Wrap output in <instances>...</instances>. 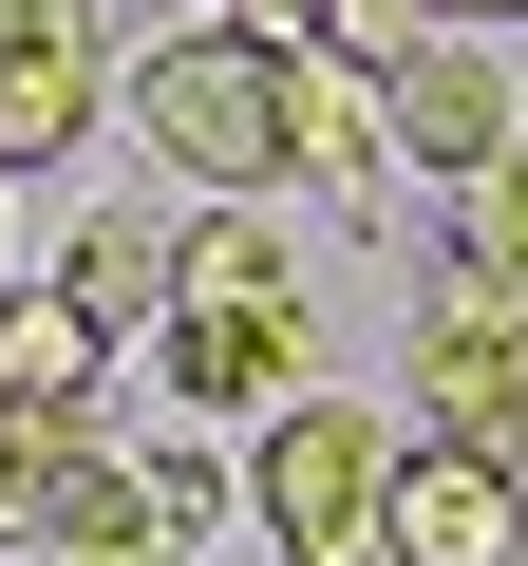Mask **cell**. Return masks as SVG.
Instances as JSON below:
<instances>
[{
  "instance_id": "obj_1",
  "label": "cell",
  "mask_w": 528,
  "mask_h": 566,
  "mask_svg": "<svg viewBox=\"0 0 528 566\" xmlns=\"http://www.w3.org/2000/svg\"><path fill=\"white\" fill-rule=\"evenodd\" d=\"M321 57V39H303ZM284 39H245V20H170L151 57H133V133L208 189V208H264L284 189V76H303Z\"/></svg>"
},
{
  "instance_id": "obj_2",
  "label": "cell",
  "mask_w": 528,
  "mask_h": 566,
  "mask_svg": "<svg viewBox=\"0 0 528 566\" xmlns=\"http://www.w3.org/2000/svg\"><path fill=\"white\" fill-rule=\"evenodd\" d=\"M0 547L20 566H170V491H151V434H95V416H0Z\"/></svg>"
},
{
  "instance_id": "obj_3",
  "label": "cell",
  "mask_w": 528,
  "mask_h": 566,
  "mask_svg": "<svg viewBox=\"0 0 528 566\" xmlns=\"http://www.w3.org/2000/svg\"><path fill=\"white\" fill-rule=\"evenodd\" d=\"M378 510H397V434L359 397H303V416L245 434V528L284 566H378Z\"/></svg>"
},
{
  "instance_id": "obj_4",
  "label": "cell",
  "mask_w": 528,
  "mask_h": 566,
  "mask_svg": "<svg viewBox=\"0 0 528 566\" xmlns=\"http://www.w3.org/2000/svg\"><path fill=\"white\" fill-rule=\"evenodd\" d=\"M151 378H170V416L208 434V416H303L321 397V303H170V340H151Z\"/></svg>"
},
{
  "instance_id": "obj_5",
  "label": "cell",
  "mask_w": 528,
  "mask_h": 566,
  "mask_svg": "<svg viewBox=\"0 0 528 566\" xmlns=\"http://www.w3.org/2000/svg\"><path fill=\"white\" fill-rule=\"evenodd\" d=\"M415 397H434V434H453V453L528 472V303L434 283V303H415Z\"/></svg>"
},
{
  "instance_id": "obj_6",
  "label": "cell",
  "mask_w": 528,
  "mask_h": 566,
  "mask_svg": "<svg viewBox=\"0 0 528 566\" xmlns=\"http://www.w3.org/2000/svg\"><path fill=\"white\" fill-rule=\"evenodd\" d=\"M378 114H397V170H434V189H490V170L528 151L509 76H490L472 39H378Z\"/></svg>"
},
{
  "instance_id": "obj_7",
  "label": "cell",
  "mask_w": 528,
  "mask_h": 566,
  "mask_svg": "<svg viewBox=\"0 0 528 566\" xmlns=\"http://www.w3.org/2000/svg\"><path fill=\"white\" fill-rule=\"evenodd\" d=\"M378 566H528V472L415 434L397 453V510H378Z\"/></svg>"
},
{
  "instance_id": "obj_8",
  "label": "cell",
  "mask_w": 528,
  "mask_h": 566,
  "mask_svg": "<svg viewBox=\"0 0 528 566\" xmlns=\"http://www.w3.org/2000/svg\"><path fill=\"white\" fill-rule=\"evenodd\" d=\"M284 189H321L340 227H378V189H397V114H378V57H303L284 76Z\"/></svg>"
},
{
  "instance_id": "obj_9",
  "label": "cell",
  "mask_w": 528,
  "mask_h": 566,
  "mask_svg": "<svg viewBox=\"0 0 528 566\" xmlns=\"http://www.w3.org/2000/svg\"><path fill=\"white\" fill-rule=\"evenodd\" d=\"M57 303H76L95 340H170V303H189V227H170V208H95V227L57 245Z\"/></svg>"
},
{
  "instance_id": "obj_10",
  "label": "cell",
  "mask_w": 528,
  "mask_h": 566,
  "mask_svg": "<svg viewBox=\"0 0 528 566\" xmlns=\"http://www.w3.org/2000/svg\"><path fill=\"white\" fill-rule=\"evenodd\" d=\"M95 378H114V340L57 283H20V303H0V416H95Z\"/></svg>"
},
{
  "instance_id": "obj_11",
  "label": "cell",
  "mask_w": 528,
  "mask_h": 566,
  "mask_svg": "<svg viewBox=\"0 0 528 566\" xmlns=\"http://www.w3.org/2000/svg\"><path fill=\"white\" fill-rule=\"evenodd\" d=\"M95 114H114L95 95V39H0V170H57Z\"/></svg>"
},
{
  "instance_id": "obj_12",
  "label": "cell",
  "mask_w": 528,
  "mask_h": 566,
  "mask_svg": "<svg viewBox=\"0 0 528 566\" xmlns=\"http://www.w3.org/2000/svg\"><path fill=\"white\" fill-rule=\"evenodd\" d=\"M189 303H321V283H303V227L208 208V227H189Z\"/></svg>"
},
{
  "instance_id": "obj_13",
  "label": "cell",
  "mask_w": 528,
  "mask_h": 566,
  "mask_svg": "<svg viewBox=\"0 0 528 566\" xmlns=\"http://www.w3.org/2000/svg\"><path fill=\"white\" fill-rule=\"evenodd\" d=\"M453 283H490V303H528V151L490 189H453Z\"/></svg>"
},
{
  "instance_id": "obj_14",
  "label": "cell",
  "mask_w": 528,
  "mask_h": 566,
  "mask_svg": "<svg viewBox=\"0 0 528 566\" xmlns=\"http://www.w3.org/2000/svg\"><path fill=\"white\" fill-rule=\"evenodd\" d=\"M151 491H170V528H208V510H226V472H208V434H151Z\"/></svg>"
},
{
  "instance_id": "obj_15",
  "label": "cell",
  "mask_w": 528,
  "mask_h": 566,
  "mask_svg": "<svg viewBox=\"0 0 528 566\" xmlns=\"http://www.w3.org/2000/svg\"><path fill=\"white\" fill-rule=\"evenodd\" d=\"M208 20H245V39H284V57H303V39H340V20H359V0H208Z\"/></svg>"
},
{
  "instance_id": "obj_16",
  "label": "cell",
  "mask_w": 528,
  "mask_h": 566,
  "mask_svg": "<svg viewBox=\"0 0 528 566\" xmlns=\"http://www.w3.org/2000/svg\"><path fill=\"white\" fill-rule=\"evenodd\" d=\"M397 20H415V39H509L528 0H397Z\"/></svg>"
},
{
  "instance_id": "obj_17",
  "label": "cell",
  "mask_w": 528,
  "mask_h": 566,
  "mask_svg": "<svg viewBox=\"0 0 528 566\" xmlns=\"http://www.w3.org/2000/svg\"><path fill=\"white\" fill-rule=\"evenodd\" d=\"M0 39H76V0H0Z\"/></svg>"
}]
</instances>
